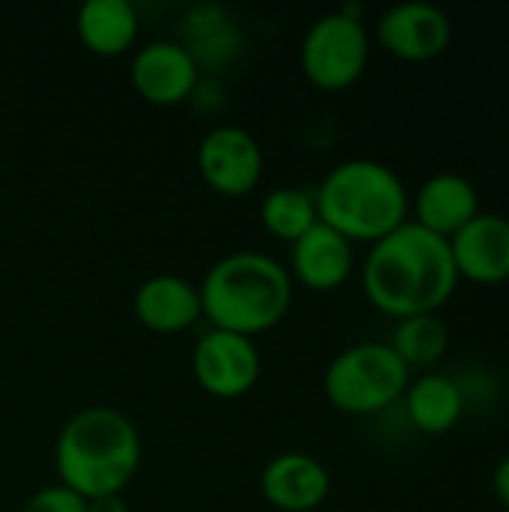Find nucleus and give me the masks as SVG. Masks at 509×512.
Returning <instances> with one entry per match:
<instances>
[{"label":"nucleus","instance_id":"obj_1","mask_svg":"<svg viewBox=\"0 0 509 512\" xmlns=\"http://www.w3.org/2000/svg\"><path fill=\"white\" fill-rule=\"evenodd\" d=\"M459 273L450 243L414 219L372 243L363 261L366 300L402 321L414 315H438L456 294Z\"/></svg>","mask_w":509,"mask_h":512},{"label":"nucleus","instance_id":"obj_2","mask_svg":"<svg viewBox=\"0 0 509 512\" xmlns=\"http://www.w3.org/2000/svg\"><path fill=\"white\" fill-rule=\"evenodd\" d=\"M57 474L84 501L123 495L141 465V438L117 408L78 411L57 438Z\"/></svg>","mask_w":509,"mask_h":512},{"label":"nucleus","instance_id":"obj_3","mask_svg":"<svg viewBox=\"0 0 509 512\" xmlns=\"http://www.w3.org/2000/svg\"><path fill=\"white\" fill-rule=\"evenodd\" d=\"M198 294L201 315L213 330L252 339L285 321L294 303V279L270 255L234 252L207 270Z\"/></svg>","mask_w":509,"mask_h":512},{"label":"nucleus","instance_id":"obj_4","mask_svg":"<svg viewBox=\"0 0 509 512\" xmlns=\"http://www.w3.org/2000/svg\"><path fill=\"white\" fill-rule=\"evenodd\" d=\"M318 222L345 240L378 243L408 222L411 192L405 180L378 159H345L315 189Z\"/></svg>","mask_w":509,"mask_h":512},{"label":"nucleus","instance_id":"obj_5","mask_svg":"<svg viewBox=\"0 0 509 512\" xmlns=\"http://www.w3.org/2000/svg\"><path fill=\"white\" fill-rule=\"evenodd\" d=\"M411 384V369L390 342H357L339 351L324 372L330 405L351 417H372L396 405Z\"/></svg>","mask_w":509,"mask_h":512},{"label":"nucleus","instance_id":"obj_6","mask_svg":"<svg viewBox=\"0 0 509 512\" xmlns=\"http://www.w3.org/2000/svg\"><path fill=\"white\" fill-rule=\"evenodd\" d=\"M369 63V33L360 18L330 12L318 18L300 48L303 75L327 93L348 90L360 81Z\"/></svg>","mask_w":509,"mask_h":512},{"label":"nucleus","instance_id":"obj_7","mask_svg":"<svg viewBox=\"0 0 509 512\" xmlns=\"http://www.w3.org/2000/svg\"><path fill=\"white\" fill-rule=\"evenodd\" d=\"M192 372L204 393L216 399H240L261 378V354L246 336L210 330L192 351Z\"/></svg>","mask_w":509,"mask_h":512},{"label":"nucleus","instance_id":"obj_8","mask_svg":"<svg viewBox=\"0 0 509 512\" xmlns=\"http://www.w3.org/2000/svg\"><path fill=\"white\" fill-rule=\"evenodd\" d=\"M378 42L387 54L408 60V63H426L441 57L453 42V21L450 15L429 0H405L390 6L378 18Z\"/></svg>","mask_w":509,"mask_h":512},{"label":"nucleus","instance_id":"obj_9","mask_svg":"<svg viewBox=\"0 0 509 512\" xmlns=\"http://www.w3.org/2000/svg\"><path fill=\"white\" fill-rule=\"evenodd\" d=\"M198 171L201 180L225 198L249 195L264 174L261 144L240 126H216L198 147Z\"/></svg>","mask_w":509,"mask_h":512},{"label":"nucleus","instance_id":"obj_10","mask_svg":"<svg viewBox=\"0 0 509 512\" xmlns=\"http://www.w3.org/2000/svg\"><path fill=\"white\" fill-rule=\"evenodd\" d=\"M201 72L180 42H150L132 60V87L150 105H180L195 96Z\"/></svg>","mask_w":509,"mask_h":512},{"label":"nucleus","instance_id":"obj_11","mask_svg":"<svg viewBox=\"0 0 509 512\" xmlns=\"http://www.w3.org/2000/svg\"><path fill=\"white\" fill-rule=\"evenodd\" d=\"M447 243L459 279H471L477 285H498L509 279V216L480 210Z\"/></svg>","mask_w":509,"mask_h":512},{"label":"nucleus","instance_id":"obj_12","mask_svg":"<svg viewBox=\"0 0 509 512\" xmlns=\"http://www.w3.org/2000/svg\"><path fill=\"white\" fill-rule=\"evenodd\" d=\"M414 222L450 240L480 213V192L471 177L459 171H438L420 183L411 198Z\"/></svg>","mask_w":509,"mask_h":512},{"label":"nucleus","instance_id":"obj_13","mask_svg":"<svg viewBox=\"0 0 509 512\" xmlns=\"http://www.w3.org/2000/svg\"><path fill=\"white\" fill-rule=\"evenodd\" d=\"M261 492L276 510L312 512L330 495V474L309 453H279L261 474Z\"/></svg>","mask_w":509,"mask_h":512},{"label":"nucleus","instance_id":"obj_14","mask_svg":"<svg viewBox=\"0 0 509 512\" xmlns=\"http://www.w3.org/2000/svg\"><path fill=\"white\" fill-rule=\"evenodd\" d=\"M354 270V243L324 222H315L291 243V273L312 291H336Z\"/></svg>","mask_w":509,"mask_h":512},{"label":"nucleus","instance_id":"obj_15","mask_svg":"<svg viewBox=\"0 0 509 512\" xmlns=\"http://www.w3.org/2000/svg\"><path fill=\"white\" fill-rule=\"evenodd\" d=\"M135 318L153 333H183L201 318V294L180 276H153L135 291Z\"/></svg>","mask_w":509,"mask_h":512},{"label":"nucleus","instance_id":"obj_16","mask_svg":"<svg viewBox=\"0 0 509 512\" xmlns=\"http://www.w3.org/2000/svg\"><path fill=\"white\" fill-rule=\"evenodd\" d=\"M405 411L423 435H447L465 414V390L453 375L423 372L405 390Z\"/></svg>","mask_w":509,"mask_h":512},{"label":"nucleus","instance_id":"obj_17","mask_svg":"<svg viewBox=\"0 0 509 512\" xmlns=\"http://www.w3.org/2000/svg\"><path fill=\"white\" fill-rule=\"evenodd\" d=\"M240 42H243V33L225 9H219L213 3L189 9V15L183 21V42L180 45L189 51L198 72L225 66L240 51Z\"/></svg>","mask_w":509,"mask_h":512},{"label":"nucleus","instance_id":"obj_18","mask_svg":"<svg viewBox=\"0 0 509 512\" xmlns=\"http://www.w3.org/2000/svg\"><path fill=\"white\" fill-rule=\"evenodd\" d=\"M75 27L90 54L120 57L138 36V12L129 0H87Z\"/></svg>","mask_w":509,"mask_h":512},{"label":"nucleus","instance_id":"obj_19","mask_svg":"<svg viewBox=\"0 0 509 512\" xmlns=\"http://www.w3.org/2000/svg\"><path fill=\"white\" fill-rule=\"evenodd\" d=\"M390 348L402 357V363L414 372H432L450 351V327L441 315H414L396 321Z\"/></svg>","mask_w":509,"mask_h":512},{"label":"nucleus","instance_id":"obj_20","mask_svg":"<svg viewBox=\"0 0 509 512\" xmlns=\"http://www.w3.org/2000/svg\"><path fill=\"white\" fill-rule=\"evenodd\" d=\"M261 222L273 237L294 243L318 222L315 195L306 189H288V186L273 189L261 204Z\"/></svg>","mask_w":509,"mask_h":512},{"label":"nucleus","instance_id":"obj_21","mask_svg":"<svg viewBox=\"0 0 509 512\" xmlns=\"http://www.w3.org/2000/svg\"><path fill=\"white\" fill-rule=\"evenodd\" d=\"M21 512H87V501L60 483V486H48L30 495Z\"/></svg>","mask_w":509,"mask_h":512},{"label":"nucleus","instance_id":"obj_22","mask_svg":"<svg viewBox=\"0 0 509 512\" xmlns=\"http://www.w3.org/2000/svg\"><path fill=\"white\" fill-rule=\"evenodd\" d=\"M492 492H495V498L509 510V453L501 456V462L492 471Z\"/></svg>","mask_w":509,"mask_h":512},{"label":"nucleus","instance_id":"obj_23","mask_svg":"<svg viewBox=\"0 0 509 512\" xmlns=\"http://www.w3.org/2000/svg\"><path fill=\"white\" fill-rule=\"evenodd\" d=\"M87 512H129V507H126V501L120 495H111V498L87 501Z\"/></svg>","mask_w":509,"mask_h":512}]
</instances>
